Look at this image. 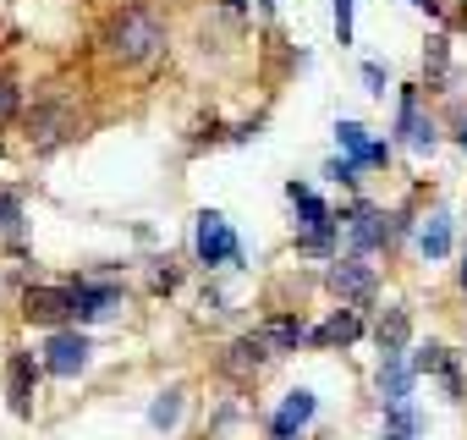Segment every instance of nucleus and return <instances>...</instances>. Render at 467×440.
<instances>
[{
  "instance_id": "obj_21",
  "label": "nucleus",
  "mask_w": 467,
  "mask_h": 440,
  "mask_svg": "<svg viewBox=\"0 0 467 440\" xmlns=\"http://www.w3.org/2000/svg\"><path fill=\"white\" fill-rule=\"evenodd\" d=\"M17 220H23V204L12 193H0V232H17Z\"/></svg>"
},
{
  "instance_id": "obj_26",
  "label": "nucleus",
  "mask_w": 467,
  "mask_h": 440,
  "mask_svg": "<svg viewBox=\"0 0 467 440\" xmlns=\"http://www.w3.org/2000/svg\"><path fill=\"white\" fill-rule=\"evenodd\" d=\"M462 149H467V127H462Z\"/></svg>"
},
{
  "instance_id": "obj_5",
  "label": "nucleus",
  "mask_w": 467,
  "mask_h": 440,
  "mask_svg": "<svg viewBox=\"0 0 467 440\" xmlns=\"http://www.w3.org/2000/svg\"><path fill=\"white\" fill-rule=\"evenodd\" d=\"M341 232H347V243H352V254H374L385 237H390V226H385V215L379 209H368V204H358L352 215H341Z\"/></svg>"
},
{
  "instance_id": "obj_6",
  "label": "nucleus",
  "mask_w": 467,
  "mask_h": 440,
  "mask_svg": "<svg viewBox=\"0 0 467 440\" xmlns=\"http://www.w3.org/2000/svg\"><path fill=\"white\" fill-rule=\"evenodd\" d=\"M45 369H50V374H61V380L83 374V369H88V341H83L78 330H56V336H50V347H45Z\"/></svg>"
},
{
  "instance_id": "obj_19",
  "label": "nucleus",
  "mask_w": 467,
  "mask_h": 440,
  "mask_svg": "<svg viewBox=\"0 0 467 440\" xmlns=\"http://www.w3.org/2000/svg\"><path fill=\"white\" fill-rule=\"evenodd\" d=\"M176 418H182V391H165V396L149 407V424H154V429H171Z\"/></svg>"
},
{
  "instance_id": "obj_4",
  "label": "nucleus",
  "mask_w": 467,
  "mask_h": 440,
  "mask_svg": "<svg viewBox=\"0 0 467 440\" xmlns=\"http://www.w3.org/2000/svg\"><path fill=\"white\" fill-rule=\"evenodd\" d=\"M23 314L39 320V325L78 320V287H28L23 292Z\"/></svg>"
},
{
  "instance_id": "obj_13",
  "label": "nucleus",
  "mask_w": 467,
  "mask_h": 440,
  "mask_svg": "<svg viewBox=\"0 0 467 440\" xmlns=\"http://www.w3.org/2000/svg\"><path fill=\"white\" fill-rule=\"evenodd\" d=\"M418 435H423L418 407H412V402H390V407H385V429H379V440H418Z\"/></svg>"
},
{
  "instance_id": "obj_20",
  "label": "nucleus",
  "mask_w": 467,
  "mask_h": 440,
  "mask_svg": "<svg viewBox=\"0 0 467 440\" xmlns=\"http://www.w3.org/2000/svg\"><path fill=\"white\" fill-rule=\"evenodd\" d=\"M445 67H451V50H445V39H429V56H423V72H429V83H445Z\"/></svg>"
},
{
  "instance_id": "obj_22",
  "label": "nucleus",
  "mask_w": 467,
  "mask_h": 440,
  "mask_svg": "<svg viewBox=\"0 0 467 440\" xmlns=\"http://www.w3.org/2000/svg\"><path fill=\"white\" fill-rule=\"evenodd\" d=\"M336 39L352 45V0H336Z\"/></svg>"
},
{
  "instance_id": "obj_17",
  "label": "nucleus",
  "mask_w": 467,
  "mask_h": 440,
  "mask_svg": "<svg viewBox=\"0 0 467 440\" xmlns=\"http://www.w3.org/2000/svg\"><path fill=\"white\" fill-rule=\"evenodd\" d=\"M374 341H379V352H407V314H401V309H385Z\"/></svg>"
},
{
  "instance_id": "obj_2",
  "label": "nucleus",
  "mask_w": 467,
  "mask_h": 440,
  "mask_svg": "<svg viewBox=\"0 0 467 440\" xmlns=\"http://www.w3.org/2000/svg\"><path fill=\"white\" fill-rule=\"evenodd\" d=\"M110 50H116L121 61H149V56L160 50V23H154L149 12H127V17L110 28Z\"/></svg>"
},
{
  "instance_id": "obj_27",
  "label": "nucleus",
  "mask_w": 467,
  "mask_h": 440,
  "mask_svg": "<svg viewBox=\"0 0 467 440\" xmlns=\"http://www.w3.org/2000/svg\"><path fill=\"white\" fill-rule=\"evenodd\" d=\"M418 6H434V0H418Z\"/></svg>"
},
{
  "instance_id": "obj_1",
  "label": "nucleus",
  "mask_w": 467,
  "mask_h": 440,
  "mask_svg": "<svg viewBox=\"0 0 467 440\" xmlns=\"http://www.w3.org/2000/svg\"><path fill=\"white\" fill-rule=\"evenodd\" d=\"M192 254L203 259V265H243V243L231 237V220L225 215H214V209H203L198 215V226H192Z\"/></svg>"
},
{
  "instance_id": "obj_3",
  "label": "nucleus",
  "mask_w": 467,
  "mask_h": 440,
  "mask_svg": "<svg viewBox=\"0 0 467 440\" xmlns=\"http://www.w3.org/2000/svg\"><path fill=\"white\" fill-rule=\"evenodd\" d=\"M286 193H292V204L303 209V248H308V254H325V248H330V237L341 232V220H336V215H330L308 187H303V182H292Z\"/></svg>"
},
{
  "instance_id": "obj_7",
  "label": "nucleus",
  "mask_w": 467,
  "mask_h": 440,
  "mask_svg": "<svg viewBox=\"0 0 467 440\" xmlns=\"http://www.w3.org/2000/svg\"><path fill=\"white\" fill-rule=\"evenodd\" d=\"M330 292L341 298V303H368L374 298V270L363 265V259H347V265H330Z\"/></svg>"
},
{
  "instance_id": "obj_11",
  "label": "nucleus",
  "mask_w": 467,
  "mask_h": 440,
  "mask_svg": "<svg viewBox=\"0 0 467 440\" xmlns=\"http://www.w3.org/2000/svg\"><path fill=\"white\" fill-rule=\"evenodd\" d=\"M308 418H314V391H292V396L281 402V413H275V424H270V429H275V440H292Z\"/></svg>"
},
{
  "instance_id": "obj_23",
  "label": "nucleus",
  "mask_w": 467,
  "mask_h": 440,
  "mask_svg": "<svg viewBox=\"0 0 467 440\" xmlns=\"http://www.w3.org/2000/svg\"><path fill=\"white\" fill-rule=\"evenodd\" d=\"M363 83H368V94H385V67L368 61V67H363Z\"/></svg>"
},
{
  "instance_id": "obj_16",
  "label": "nucleus",
  "mask_w": 467,
  "mask_h": 440,
  "mask_svg": "<svg viewBox=\"0 0 467 440\" xmlns=\"http://www.w3.org/2000/svg\"><path fill=\"white\" fill-rule=\"evenodd\" d=\"M358 336H363V320H358L352 309L330 314V320H325V325L314 330V341H325V347H330V341H358Z\"/></svg>"
},
{
  "instance_id": "obj_15",
  "label": "nucleus",
  "mask_w": 467,
  "mask_h": 440,
  "mask_svg": "<svg viewBox=\"0 0 467 440\" xmlns=\"http://www.w3.org/2000/svg\"><path fill=\"white\" fill-rule=\"evenodd\" d=\"M121 309V292L116 287H78V320H105Z\"/></svg>"
},
{
  "instance_id": "obj_25",
  "label": "nucleus",
  "mask_w": 467,
  "mask_h": 440,
  "mask_svg": "<svg viewBox=\"0 0 467 440\" xmlns=\"http://www.w3.org/2000/svg\"><path fill=\"white\" fill-rule=\"evenodd\" d=\"M462 287H467V259H462Z\"/></svg>"
},
{
  "instance_id": "obj_14",
  "label": "nucleus",
  "mask_w": 467,
  "mask_h": 440,
  "mask_svg": "<svg viewBox=\"0 0 467 440\" xmlns=\"http://www.w3.org/2000/svg\"><path fill=\"white\" fill-rule=\"evenodd\" d=\"M308 330H303V320H270V325H259L254 330V341L265 347V352H286V347H297Z\"/></svg>"
},
{
  "instance_id": "obj_9",
  "label": "nucleus",
  "mask_w": 467,
  "mask_h": 440,
  "mask_svg": "<svg viewBox=\"0 0 467 440\" xmlns=\"http://www.w3.org/2000/svg\"><path fill=\"white\" fill-rule=\"evenodd\" d=\"M336 138H341L347 160H358V165H385V160H390V149H385V143H368V132H363L358 121H341Z\"/></svg>"
},
{
  "instance_id": "obj_18",
  "label": "nucleus",
  "mask_w": 467,
  "mask_h": 440,
  "mask_svg": "<svg viewBox=\"0 0 467 440\" xmlns=\"http://www.w3.org/2000/svg\"><path fill=\"white\" fill-rule=\"evenodd\" d=\"M418 248H423V259H445V248H451V220L445 215H429V226L418 232Z\"/></svg>"
},
{
  "instance_id": "obj_8",
  "label": "nucleus",
  "mask_w": 467,
  "mask_h": 440,
  "mask_svg": "<svg viewBox=\"0 0 467 440\" xmlns=\"http://www.w3.org/2000/svg\"><path fill=\"white\" fill-rule=\"evenodd\" d=\"M401 138L423 154V149H434V121L418 110V94L412 89H401Z\"/></svg>"
},
{
  "instance_id": "obj_24",
  "label": "nucleus",
  "mask_w": 467,
  "mask_h": 440,
  "mask_svg": "<svg viewBox=\"0 0 467 440\" xmlns=\"http://www.w3.org/2000/svg\"><path fill=\"white\" fill-rule=\"evenodd\" d=\"M17 110V89H6V83H0V121H6Z\"/></svg>"
},
{
  "instance_id": "obj_12",
  "label": "nucleus",
  "mask_w": 467,
  "mask_h": 440,
  "mask_svg": "<svg viewBox=\"0 0 467 440\" xmlns=\"http://www.w3.org/2000/svg\"><path fill=\"white\" fill-rule=\"evenodd\" d=\"M6 396H12V413L17 418H28V396H34V358H12V369H6Z\"/></svg>"
},
{
  "instance_id": "obj_10",
  "label": "nucleus",
  "mask_w": 467,
  "mask_h": 440,
  "mask_svg": "<svg viewBox=\"0 0 467 440\" xmlns=\"http://www.w3.org/2000/svg\"><path fill=\"white\" fill-rule=\"evenodd\" d=\"M412 374H418V369H412L401 352H385V363H379V396H385V402H407Z\"/></svg>"
}]
</instances>
